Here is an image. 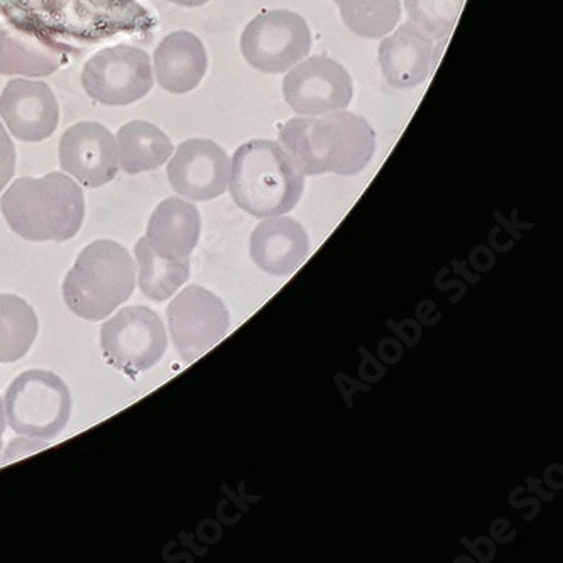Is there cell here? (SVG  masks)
I'll return each mask as SVG.
<instances>
[{"label":"cell","mask_w":563,"mask_h":563,"mask_svg":"<svg viewBox=\"0 0 563 563\" xmlns=\"http://www.w3.org/2000/svg\"><path fill=\"white\" fill-rule=\"evenodd\" d=\"M81 85L102 106H131L153 90L151 56L129 44L100 49L85 63Z\"/></svg>","instance_id":"8992f818"},{"label":"cell","mask_w":563,"mask_h":563,"mask_svg":"<svg viewBox=\"0 0 563 563\" xmlns=\"http://www.w3.org/2000/svg\"><path fill=\"white\" fill-rule=\"evenodd\" d=\"M134 254L140 266L141 291L144 297L157 303L169 300L190 276L188 257L169 260V257L159 256L147 244L146 238L140 239L134 245Z\"/></svg>","instance_id":"ffe728a7"},{"label":"cell","mask_w":563,"mask_h":563,"mask_svg":"<svg viewBox=\"0 0 563 563\" xmlns=\"http://www.w3.org/2000/svg\"><path fill=\"white\" fill-rule=\"evenodd\" d=\"M63 62L65 55L48 36L14 21L0 22V75L48 77Z\"/></svg>","instance_id":"9a60e30c"},{"label":"cell","mask_w":563,"mask_h":563,"mask_svg":"<svg viewBox=\"0 0 563 563\" xmlns=\"http://www.w3.org/2000/svg\"><path fill=\"white\" fill-rule=\"evenodd\" d=\"M136 288V266L124 245L100 239L88 244L65 282L63 298L80 319L97 322L125 303Z\"/></svg>","instance_id":"277c9868"},{"label":"cell","mask_w":563,"mask_h":563,"mask_svg":"<svg viewBox=\"0 0 563 563\" xmlns=\"http://www.w3.org/2000/svg\"><path fill=\"white\" fill-rule=\"evenodd\" d=\"M168 327L179 357L190 364L228 335L231 317L217 295L194 285L169 303Z\"/></svg>","instance_id":"9c48e42d"},{"label":"cell","mask_w":563,"mask_h":563,"mask_svg":"<svg viewBox=\"0 0 563 563\" xmlns=\"http://www.w3.org/2000/svg\"><path fill=\"white\" fill-rule=\"evenodd\" d=\"M279 141L301 175L308 176L357 175L376 151V132L369 122L344 110L291 119L279 131Z\"/></svg>","instance_id":"6da1fadb"},{"label":"cell","mask_w":563,"mask_h":563,"mask_svg":"<svg viewBox=\"0 0 563 563\" xmlns=\"http://www.w3.org/2000/svg\"><path fill=\"white\" fill-rule=\"evenodd\" d=\"M308 251L307 232L297 220L286 217H267L251 235V257L267 275H292L307 260Z\"/></svg>","instance_id":"2e32d148"},{"label":"cell","mask_w":563,"mask_h":563,"mask_svg":"<svg viewBox=\"0 0 563 563\" xmlns=\"http://www.w3.org/2000/svg\"><path fill=\"white\" fill-rule=\"evenodd\" d=\"M345 26L361 37L380 40L401 19V0H333Z\"/></svg>","instance_id":"7402d4cb"},{"label":"cell","mask_w":563,"mask_h":563,"mask_svg":"<svg viewBox=\"0 0 563 563\" xmlns=\"http://www.w3.org/2000/svg\"><path fill=\"white\" fill-rule=\"evenodd\" d=\"M4 408L5 418L18 435L53 440L70 420V389L52 371H26L9 386Z\"/></svg>","instance_id":"5b68a950"},{"label":"cell","mask_w":563,"mask_h":563,"mask_svg":"<svg viewBox=\"0 0 563 563\" xmlns=\"http://www.w3.org/2000/svg\"><path fill=\"white\" fill-rule=\"evenodd\" d=\"M0 118L22 143H41L58 128V100L44 81L14 78L0 93Z\"/></svg>","instance_id":"4fadbf2b"},{"label":"cell","mask_w":563,"mask_h":563,"mask_svg":"<svg viewBox=\"0 0 563 563\" xmlns=\"http://www.w3.org/2000/svg\"><path fill=\"white\" fill-rule=\"evenodd\" d=\"M283 93L297 114L323 115L347 109L354 85L341 63L313 56L289 70L283 81Z\"/></svg>","instance_id":"30bf717a"},{"label":"cell","mask_w":563,"mask_h":563,"mask_svg":"<svg viewBox=\"0 0 563 563\" xmlns=\"http://www.w3.org/2000/svg\"><path fill=\"white\" fill-rule=\"evenodd\" d=\"M119 168L128 175L162 168L175 146L157 125L147 121H131L119 129Z\"/></svg>","instance_id":"d6986e66"},{"label":"cell","mask_w":563,"mask_h":563,"mask_svg":"<svg viewBox=\"0 0 563 563\" xmlns=\"http://www.w3.org/2000/svg\"><path fill=\"white\" fill-rule=\"evenodd\" d=\"M166 175L176 194L194 201L213 200L228 190L231 157L210 140H188L179 144Z\"/></svg>","instance_id":"8fae6325"},{"label":"cell","mask_w":563,"mask_h":563,"mask_svg":"<svg viewBox=\"0 0 563 563\" xmlns=\"http://www.w3.org/2000/svg\"><path fill=\"white\" fill-rule=\"evenodd\" d=\"M37 335V317L26 300L0 292V364L24 357Z\"/></svg>","instance_id":"44dd1931"},{"label":"cell","mask_w":563,"mask_h":563,"mask_svg":"<svg viewBox=\"0 0 563 563\" xmlns=\"http://www.w3.org/2000/svg\"><path fill=\"white\" fill-rule=\"evenodd\" d=\"M305 175L275 141L253 140L235 151L231 195L235 206L257 219L285 216L298 206Z\"/></svg>","instance_id":"3957f363"},{"label":"cell","mask_w":563,"mask_h":563,"mask_svg":"<svg viewBox=\"0 0 563 563\" xmlns=\"http://www.w3.org/2000/svg\"><path fill=\"white\" fill-rule=\"evenodd\" d=\"M15 172V147L11 136L0 122V194L11 184Z\"/></svg>","instance_id":"cb8c5ba5"},{"label":"cell","mask_w":563,"mask_h":563,"mask_svg":"<svg viewBox=\"0 0 563 563\" xmlns=\"http://www.w3.org/2000/svg\"><path fill=\"white\" fill-rule=\"evenodd\" d=\"M48 440L34 439V437L21 435L19 439L12 440L5 449L4 455H0V461L4 464L15 461V459L27 457L37 450L46 449Z\"/></svg>","instance_id":"d4e9b609"},{"label":"cell","mask_w":563,"mask_h":563,"mask_svg":"<svg viewBox=\"0 0 563 563\" xmlns=\"http://www.w3.org/2000/svg\"><path fill=\"white\" fill-rule=\"evenodd\" d=\"M0 212L12 232L31 242H66L85 219V197L77 181L53 172L15 179L0 198Z\"/></svg>","instance_id":"7a4b0ae2"},{"label":"cell","mask_w":563,"mask_h":563,"mask_svg":"<svg viewBox=\"0 0 563 563\" xmlns=\"http://www.w3.org/2000/svg\"><path fill=\"white\" fill-rule=\"evenodd\" d=\"M5 408H4V399L0 398V455H2V437H4L5 432Z\"/></svg>","instance_id":"484cf974"},{"label":"cell","mask_w":563,"mask_h":563,"mask_svg":"<svg viewBox=\"0 0 563 563\" xmlns=\"http://www.w3.org/2000/svg\"><path fill=\"white\" fill-rule=\"evenodd\" d=\"M200 229V213L194 203L181 198H166L151 213L146 241L159 256L184 260L197 247Z\"/></svg>","instance_id":"ac0fdd59"},{"label":"cell","mask_w":563,"mask_h":563,"mask_svg":"<svg viewBox=\"0 0 563 563\" xmlns=\"http://www.w3.org/2000/svg\"><path fill=\"white\" fill-rule=\"evenodd\" d=\"M241 49L245 62L256 70L285 74L310 53V27L297 12H263L245 26Z\"/></svg>","instance_id":"ba28073f"},{"label":"cell","mask_w":563,"mask_h":563,"mask_svg":"<svg viewBox=\"0 0 563 563\" xmlns=\"http://www.w3.org/2000/svg\"><path fill=\"white\" fill-rule=\"evenodd\" d=\"M166 347L165 323L146 307L122 308L100 330V349L107 363L129 376L151 369Z\"/></svg>","instance_id":"52a82bcc"},{"label":"cell","mask_w":563,"mask_h":563,"mask_svg":"<svg viewBox=\"0 0 563 563\" xmlns=\"http://www.w3.org/2000/svg\"><path fill=\"white\" fill-rule=\"evenodd\" d=\"M209 70L206 46L190 31L168 34L154 52L157 84L173 96H184L200 85Z\"/></svg>","instance_id":"e0dca14e"},{"label":"cell","mask_w":563,"mask_h":563,"mask_svg":"<svg viewBox=\"0 0 563 563\" xmlns=\"http://www.w3.org/2000/svg\"><path fill=\"white\" fill-rule=\"evenodd\" d=\"M439 52L432 37L407 22L379 46L380 71L395 88H417L435 70Z\"/></svg>","instance_id":"5bb4252c"},{"label":"cell","mask_w":563,"mask_h":563,"mask_svg":"<svg viewBox=\"0 0 563 563\" xmlns=\"http://www.w3.org/2000/svg\"><path fill=\"white\" fill-rule=\"evenodd\" d=\"M168 2H173L176 5H184V8H200V5H206L210 0H168Z\"/></svg>","instance_id":"4316f807"},{"label":"cell","mask_w":563,"mask_h":563,"mask_svg":"<svg viewBox=\"0 0 563 563\" xmlns=\"http://www.w3.org/2000/svg\"><path fill=\"white\" fill-rule=\"evenodd\" d=\"M59 165L84 187H103L118 176V141L99 122H78L59 140Z\"/></svg>","instance_id":"7c38bea8"},{"label":"cell","mask_w":563,"mask_h":563,"mask_svg":"<svg viewBox=\"0 0 563 563\" xmlns=\"http://www.w3.org/2000/svg\"><path fill=\"white\" fill-rule=\"evenodd\" d=\"M464 4L465 0H405L411 24L442 41L454 31Z\"/></svg>","instance_id":"603a6c76"}]
</instances>
